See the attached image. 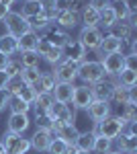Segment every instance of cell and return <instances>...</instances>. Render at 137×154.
Instances as JSON below:
<instances>
[{"mask_svg":"<svg viewBox=\"0 0 137 154\" xmlns=\"http://www.w3.org/2000/svg\"><path fill=\"white\" fill-rule=\"evenodd\" d=\"M109 6L115 11V14H117V21H123V19H127V14L131 12V4H129V0H111L109 2Z\"/></svg>","mask_w":137,"mask_h":154,"instance_id":"cell-26","label":"cell"},{"mask_svg":"<svg viewBox=\"0 0 137 154\" xmlns=\"http://www.w3.org/2000/svg\"><path fill=\"white\" fill-rule=\"evenodd\" d=\"M43 12V2L41 0H25L23 4V14L27 21H31V19H35L37 14H41Z\"/></svg>","mask_w":137,"mask_h":154,"instance_id":"cell-22","label":"cell"},{"mask_svg":"<svg viewBox=\"0 0 137 154\" xmlns=\"http://www.w3.org/2000/svg\"><path fill=\"white\" fill-rule=\"evenodd\" d=\"M0 2H2L4 6H10V4H12V2H14V0H0Z\"/></svg>","mask_w":137,"mask_h":154,"instance_id":"cell-50","label":"cell"},{"mask_svg":"<svg viewBox=\"0 0 137 154\" xmlns=\"http://www.w3.org/2000/svg\"><path fill=\"white\" fill-rule=\"evenodd\" d=\"M66 150H68V144L64 140H59V138H53L49 142V146H47V152L49 154H66Z\"/></svg>","mask_w":137,"mask_h":154,"instance_id":"cell-41","label":"cell"},{"mask_svg":"<svg viewBox=\"0 0 137 154\" xmlns=\"http://www.w3.org/2000/svg\"><path fill=\"white\" fill-rule=\"evenodd\" d=\"M53 86H55V78H53V74H51V72L41 74V76H39V80L33 84V88L37 91V95H39V93H51V91H53Z\"/></svg>","mask_w":137,"mask_h":154,"instance_id":"cell-23","label":"cell"},{"mask_svg":"<svg viewBox=\"0 0 137 154\" xmlns=\"http://www.w3.org/2000/svg\"><path fill=\"white\" fill-rule=\"evenodd\" d=\"M109 2H111V0H109Z\"/></svg>","mask_w":137,"mask_h":154,"instance_id":"cell-55","label":"cell"},{"mask_svg":"<svg viewBox=\"0 0 137 154\" xmlns=\"http://www.w3.org/2000/svg\"><path fill=\"white\" fill-rule=\"evenodd\" d=\"M55 82H70L74 84V80L78 78V64L70 62V60H61L59 64H55V70L51 72Z\"/></svg>","mask_w":137,"mask_h":154,"instance_id":"cell-6","label":"cell"},{"mask_svg":"<svg viewBox=\"0 0 137 154\" xmlns=\"http://www.w3.org/2000/svg\"><path fill=\"white\" fill-rule=\"evenodd\" d=\"M117 76H119V84H121V86L133 88L137 84V70H121Z\"/></svg>","mask_w":137,"mask_h":154,"instance_id":"cell-33","label":"cell"},{"mask_svg":"<svg viewBox=\"0 0 137 154\" xmlns=\"http://www.w3.org/2000/svg\"><path fill=\"white\" fill-rule=\"evenodd\" d=\"M2 146L6 154H27L29 148H31V142L29 138H23V134H4L2 138Z\"/></svg>","mask_w":137,"mask_h":154,"instance_id":"cell-3","label":"cell"},{"mask_svg":"<svg viewBox=\"0 0 137 154\" xmlns=\"http://www.w3.org/2000/svg\"><path fill=\"white\" fill-rule=\"evenodd\" d=\"M0 154H6V150H4V146H2V142H0Z\"/></svg>","mask_w":137,"mask_h":154,"instance_id":"cell-51","label":"cell"},{"mask_svg":"<svg viewBox=\"0 0 137 154\" xmlns=\"http://www.w3.org/2000/svg\"><path fill=\"white\" fill-rule=\"evenodd\" d=\"M88 115L92 117L94 123H98V121H103L111 115V105H109V101H92L90 105H88Z\"/></svg>","mask_w":137,"mask_h":154,"instance_id":"cell-12","label":"cell"},{"mask_svg":"<svg viewBox=\"0 0 137 154\" xmlns=\"http://www.w3.org/2000/svg\"><path fill=\"white\" fill-rule=\"evenodd\" d=\"M92 101V91L88 84H82V86H76L74 88V95H72V105L76 107V109H88V105H90Z\"/></svg>","mask_w":137,"mask_h":154,"instance_id":"cell-10","label":"cell"},{"mask_svg":"<svg viewBox=\"0 0 137 154\" xmlns=\"http://www.w3.org/2000/svg\"><path fill=\"white\" fill-rule=\"evenodd\" d=\"M53 23L61 29H74L76 25L80 23V17L76 12H70V11H55V19Z\"/></svg>","mask_w":137,"mask_h":154,"instance_id":"cell-15","label":"cell"},{"mask_svg":"<svg viewBox=\"0 0 137 154\" xmlns=\"http://www.w3.org/2000/svg\"><path fill=\"white\" fill-rule=\"evenodd\" d=\"M90 6L94 11H103L104 6H109V0H90Z\"/></svg>","mask_w":137,"mask_h":154,"instance_id":"cell-46","label":"cell"},{"mask_svg":"<svg viewBox=\"0 0 137 154\" xmlns=\"http://www.w3.org/2000/svg\"><path fill=\"white\" fill-rule=\"evenodd\" d=\"M111 146H113V140L103 138V136H96V138H94V146H92V150L98 152V154H106V152H111Z\"/></svg>","mask_w":137,"mask_h":154,"instance_id":"cell-36","label":"cell"},{"mask_svg":"<svg viewBox=\"0 0 137 154\" xmlns=\"http://www.w3.org/2000/svg\"><path fill=\"white\" fill-rule=\"evenodd\" d=\"M8 12H10V6H4V4L0 2V21H4Z\"/></svg>","mask_w":137,"mask_h":154,"instance_id":"cell-47","label":"cell"},{"mask_svg":"<svg viewBox=\"0 0 137 154\" xmlns=\"http://www.w3.org/2000/svg\"><path fill=\"white\" fill-rule=\"evenodd\" d=\"M121 45H123L121 39H117V37H113V35H106V37H103V41H100L98 49L103 51L104 56H109V54H117V51H121Z\"/></svg>","mask_w":137,"mask_h":154,"instance_id":"cell-21","label":"cell"},{"mask_svg":"<svg viewBox=\"0 0 137 154\" xmlns=\"http://www.w3.org/2000/svg\"><path fill=\"white\" fill-rule=\"evenodd\" d=\"M98 17H100V25H104V27H113L117 21V14L111 6H104L103 11H98Z\"/></svg>","mask_w":137,"mask_h":154,"instance_id":"cell-38","label":"cell"},{"mask_svg":"<svg viewBox=\"0 0 137 154\" xmlns=\"http://www.w3.org/2000/svg\"><path fill=\"white\" fill-rule=\"evenodd\" d=\"M76 113H78V109L72 105V103L53 101V105L49 107L51 121H59V123H74L76 121Z\"/></svg>","mask_w":137,"mask_h":154,"instance_id":"cell-2","label":"cell"},{"mask_svg":"<svg viewBox=\"0 0 137 154\" xmlns=\"http://www.w3.org/2000/svg\"><path fill=\"white\" fill-rule=\"evenodd\" d=\"M125 125H127V123L123 121V119H119L117 115H115V117L109 115L106 119H103V121H98V123H96V128L92 130V134H94V136L109 138V140H115L119 134H123V131H125Z\"/></svg>","mask_w":137,"mask_h":154,"instance_id":"cell-1","label":"cell"},{"mask_svg":"<svg viewBox=\"0 0 137 154\" xmlns=\"http://www.w3.org/2000/svg\"><path fill=\"white\" fill-rule=\"evenodd\" d=\"M76 154H90V152H86V150H78Z\"/></svg>","mask_w":137,"mask_h":154,"instance_id":"cell-52","label":"cell"},{"mask_svg":"<svg viewBox=\"0 0 137 154\" xmlns=\"http://www.w3.org/2000/svg\"><path fill=\"white\" fill-rule=\"evenodd\" d=\"M84 6H86L84 0H59V2L53 4L55 11H70V12H76V14H78Z\"/></svg>","mask_w":137,"mask_h":154,"instance_id":"cell-30","label":"cell"},{"mask_svg":"<svg viewBox=\"0 0 137 154\" xmlns=\"http://www.w3.org/2000/svg\"><path fill=\"white\" fill-rule=\"evenodd\" d=\"M111 101H115L117 105L135 103V93H133V88H127V86H121V84H115V91H113Z\"/></svg>","mask_w":137,"mask_h":154,"instance_id":"cell-18","label":"cell"},{"mask_svg":"<svg viewBox=\"0 0 137 154\" xmlns=\"http://www.w3.org/2000/svg\"><path fill=\"white\" fill-rule=\"evenodd\" d=\"M37 41H39V35L35 31H27L25 35L19 37V51H29V49L37 48Z\"/></svg>","mask_w":137,"mask_h":154,"instance_id":"cell-27","label":"cell"},{"mask_svg":"<svg viewBox=\"0 0 137 154\" xmlns=\"http://www.w3.org/2000/svg\"><path fill=\"white\" fill-rule=\"evenodd\" d=\"M2 23L6 25V33L12 35V37H16V39H19L21 35H25L27 31H31L29 21L25 19L21 12H8V14H6V19H4Z\"/></svg>","mask_w":137,"mask_h":154,"instance_id":"cell-4","label":"cell"},{"mask_svg":"<svg viewBox=\"0 0 137 154\" xmlns=\"http://www.w3.org/2000/svg\"><path fill=\"white\" fill-rule=\"evenodd\" d=\"M131 154H135V152H131Z\"/></svg>","mask_w":137,"mask_h":154,"instance_id":"cell-54","label":"cell"},{"mask_svg":"<svg viewBox=\"0 0 137 154\" xmlns=\"http://www.w3.org/2000/svg\"><path fill=\"white\" fill-rule=\"evenodd\" d=\"M39 37H43L45 41H49L53 48H61V49L66 48V43L72 39V37H70L68 33L64 31V29H59L55 23H51V25L45 29V31H41V35H39Z\"/></svg>","mask_w":137,"mask_h":154,"instance_id":"cell-7","label":"cell"},{"mask_svg":"<svg viewBox=\"0 0 137 154\" xmlns=\"http://www.w3.org/2000/svg\"><path fill=\"white\" fill-rule=\"evenodd\" d=\"M74 84L70 82H55L51 95H53V101H59V103H70L72 101V95H74Z\"/></svg>","mask_w":137,"mask_h":154,"instance_id":"cell-17","label":"cell"},{"mask_svg":"<svg viewBox=\"0 0 137 154\" xmlns=\"http://www.w3.org/2000/svg\"><path fill=\"white\" fill-rule=\"evenodd\" d=\"M94 134L92 131H82L78 134V138H76V142L74 146L78 148V150H86V152H92V146H94Z\"/></svg>","mask_w":137,"mask_h":154,"instance_id":"cell-28","label":"cell"},{"mask_svg":"<svg viewBox=\"0 0 137 154\" xmlns=\"http://www.w3.org/2000/svg\"><path fill=\"white\" fill-rule=\"evenodd\" d=\"M80 12H82V23H84V27H98V25H100L98 11H94L90 4H86Z\"/></svg>","mask_w":137,"mask_h":154,"instance_id":"cell-25","label":"cell"},{"mask_svg":"<svg viewBox=\"0 0 137 154\" xmlns=\"http://www.w3.org/2000/svg\"><path fill=\"white\" fill-rule=\"evenodd\" d=\"M6 82H8V74H6L4 70H0V88H4Z\"/></svg>","mask_w":137,"mask_h":154,"instance_id":"cell-48","label":"cell"},{"mask_svg":"<svg viewBox=\"0 0 137 154\" xmlns=\"http://www.w3.org/2000/svg\"><path fill=\"white\" fill-rule=\"evenodd\" d=\"M135 103H125V105H119V115L117 117L123 119L125 123H133L137 119V109Z\"/></svg>","mask_w":137,"mask_h":154,"instance_id":"cell-31","label":"cell"},{"mask_svg":"<svg viewBox=\"0 0 137 154\" xmlns=\"http://www.w3.org/2000/svg\"><path fill=\"white\" fill-rule=\"evenodd\" d=\"M41 58H45L49 64H53V66H55V64H59V62L64 60V49H61V48H53V45H51V48L47 49Z\"/></svg>","mask_w":137,"mask_h":154,"instance_id":"cell-37","label":"cell"},{"mask_svg":"<svg viewBox=\"0 0 137 154\" xmlns=\"http://www.w3.org/2000/svg\"><path fill=\"white\" fill-rule=\"evenodd\" d=\"M19 62L23 64V68H37L39 62H41V56L35 51V49H29V51H21V58Z\"/></svg>","mask_w":137,"mask_h":154,"instance_id":"cell-32","label":"cell"},{"mask_svg":"<svg viewBox=\"0 0 137 154\" xmlns=\"http://www.w3.org/2000/svg\"><path fill=\"white\" fill-rule=\"evenodd\" d=\"M123 54L121 51H117V54H109V56H104L103 62H100V66H103L104 74H111V76H117L121 70H125V64H123Z\"/></svg>","mask_w":137,"mask_h":154,"instance_id":"cell-9","label":"cell"},{"mask_svg":"<svg viewBox=\"0 0 137 154\" xmlns=\"http://www.w3.org/2000/svg\"><path fill=\"white\" fill-rule=\"evenodd\" d=\"M8 109H10V113H29L31 105H27L23 99H19L16 95H10V101H8Z\"/></svg>","mask_w":137,"mask_h":154,"instance_id":"cell-34","label":"cell"},{"mask_svg":"<svg viewBox=\"0 0 137 154\" xmlns=\"http://www.w3.org/2000/svg\"><path fill=\"white\" fill-rule=\"evenodd\" d=\"M4 72L8 74V78H10V76H19V74L23 72V64H21L19 60H8V64H6Z\"/></svg>","mask_w":137,"mask_h":154,"instance_id":"cell-43","label":"cell"},{"mask_svg":"<svg viewBox=\"0 0 137 154\" xmlns=\"http://www.w3.org/2000/svg\"><path fill=\"white\" fill-rule=\"evenodd\" d=\"M64 56H66V60L74 62V64H82V62H86V49L82 48L80 41L70 39L66 43V48H64Z\"/></svg>","mask_w":137,"mask_h":154,"instance_id":"cell-11","label":"cell"},{"mask_svg":"<svg viewBox=\"0 0 137 154\" xmlns=\"http://www.w3.org/2000/svg\"><path fill=\"white\" fill-rule=\"evenodd\" d=\"M33 105H35V113H45L53 105V95L51 93H39Z\"/></svg>","mask_w":137,"mask_h":154,"instance_id":"cell-29","label":"cell"},{"mask_svg":"<svg viewBox=\"0 0 137 154\" xmlns=\"http://www.w3.org/2000/svg\"><path fill=\"white\" fill-rule=\"evenodd\" d=\"M39 76H41L39 68H23V72H21L23 82H25V84H31V86H33V84L39 80Z\"/></svg>","mask_w":137,"mask_h":154,"instance_id":"cell-39","label":"cell"},{"mask_svg":"<svg viewBox=\"0 0 137 154\" xmlns=\"http://www.w3.org/2000/svg\"><path fill=\"white\" fill-rule=\"evenodd\" d=\"M117 138H119V152H123V154L137 152V136L135 134L123 131V134H119Z\"/></svg>","mask_w":137,"mask_h":154,"instance_id":"cell-19","label":"cell"},{"mask_svg":"<svg viewBox=\"0 0 137 154\" xmlns=\"http://www.w3.org/2000/svg\"><path fill=\"white\" fill-rule=\"evenodd\" d=\"M90 91H92V99H96V101H111L113 91H115V82H109V80L103 78V80L94 82V86Z\"/></svg>","mask_w":137,"mask_h":154,"instance_id":"cell-14","label":"cell"},{"mask_svg":"<svg viewBox=\"0 0 137 154\" xmlns=\"http://www.w3.org/2000/svg\"><path fill=\"white\" fill-rule=\"evenodd\" d=\"M103 31L98 29V27H84L80 31V37H78V41L82 43V48L86 49H98L100 45V41H103Z\"/></svg>","mask_w":137,"mask_h":154,"instance_id":"cell-8","label":"cell"},{"mask_svg":"<svg viewBox=\"0 0 137 154\" xmlns=\"http://www.w3.org/2000/svg\"><path fill=\"white\" fill-rule=\"evenodd\" d=\"M106 154H123V152H119V150H117V152H106Z\"/></svg>","mask_w":137,"mask_h":154,"instance_id":"cell-53","label":"cell"},{"mask_svg":"<svg viewBox=\"0 0 137 154\" xmlns=\"http://www.w3.org/2000/svg\"><path fill=\"white\" fill-rule=\"evenodd\" d=\"M35 123H37L39 130L51 131V115H49V111H45V113H35Z\"/></svg>","mask_w":137,"mask_h":154,"instance_id":"cell-42","label":"cell"},{"mask_svg":"<svg viewBox=\"0 0 137 154\" xmlns=\"http://www.w3.org/2000/svg\"><path fill=\"white\" fill-rule=\"evenodd\" d=\"M131 33H133V27L123 19V21H115V25L111 27V33L109 35L117 37L121 41H127V39H131Z\"/></svg>","mask_w":137,"mask_h":154,"instance_id":"cell-20","label":"cell"},{"mask_svg":"<svg viewBox=\"0 0 137 154\" xmlns=\"http://www.w3.org/2000/svg\"><path fill=\"white\" fill-rule=\"evenodd\" d=\"M16 51H19V39L8 35V33H4V35L0 37V54L12 56V54H16Z\"/></svg>","mask_w":137,"mask_h":154,"instance_id":"cell-24","label":"cell"},{"mask_svg":"<svg viewBox=\"0 0 137 154\" xmlns=\"http://www.w3.org/2000/svg\"><path fill=\"white\" fill-rule=\"evenodd\" d=\"M8 60H10V56H6V54H0V70H4V68H6Z\"/></svg>","mask_w":137,"mask_h":154,"instance_id":"cell-49","label":"cell"},{"mask_svg":"<svg viewBox=\"0 0 137 154\" xmlns=\"http://www.w3.org/2000/svg\"><path fill=\"white\" fill-rule=\"evenodd\" d=\"M16 97H19V99H23L27 105H33L35 99H37V91H35L31 84H23V88L16 93Z\"/></svg>","mask_w":137,"mask_h":154,"instance_id":"cell-35","label":"cell"},{"mask_svg":"<svg viewBox=\"0 0 137 154\" xmlns=\"http://www.w3.org/2000/svg\"><path fill=\"white\" fill-rule=\"evenodd\" d=\"M53 138H55V136L49 130H39V128H37V131L31 136L29 142H31V146H33L37 152H47V146H49V142H51Z\"/></svg>","mask_w":137,"mask_h":154,"instance_id":"cell-13","label":"cell"},{"mask_svg":"<svg viewBox=\"0 0 137 154\" xmlns=\"http://www.w3.org/2000/svg\"><path fill=\"white\" fill-rule=\"evenodd\" d=\"M31 123V119L27 113H10V119H8V131L10 134H23L27 131Z\"/></svg>","mask_w":137,"mask_h":154,"instance_id":"cell-16","label":"cell"},{"mask_svg":"<svg viewBox=\"0 0 137 154\" xmlns=\"http://www.w3.org/2000/svg\"><path fill=\"white\" fill-rule=\"evenodd\" d=\"M23 78H21V74L19 76H10L8 78V82H6V86H4V91L8 93V95H16L21 88H23Z\"/></svg>","mask_w":137,"mask_h":154,"instance_id":"cell-40","label":"cell"},{"mask_svg":"<svg viewBox=\"0 0 137 154\" xmlns=\"http://www.w3.org/2000/svg\"><path fill=\"white\" fill-rule=\"evenodd\" d=\"M78 78L84 80L86 84H94L104 78V70L100 62H82L78 64Z\"/></svg>","mask_w":137,"mask_h":154,"instance_id":"cell-5","label":"cell"},{"mask_svg":"<svg viewBox=\"0 0 137 154\" xmlns=\"http://www.w3.org/2000/svg\"><path fill=\"white\" fill-rule=\"evenodd\" d=\"M125 70H137V54H127L123 58Z\"/></svg>","mask_w":137,"mask_h":154,"instance_id":"cell-44","label":"cell"},{"mask_svg":"<svg viewBox=\"0 0 137 154\" xmlns=\"http://www.w3.org/2000/svg\"><path fill=\"white\" fill-rule=\"evenodd\" d=\"M8 101H10V95H8L4 88H0V111L8 107Z\"/></svg>","mask_w":137,"mask_h":154,"instance_id":"cell-45","label":"cell"}]
</instances>
